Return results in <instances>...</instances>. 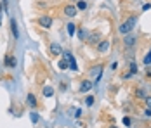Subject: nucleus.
Returning <instances> with one entry per match:
<instances>
[{"label": "nucleus", "mask_w": 151, "mask_h": 128, "mask_svg": "<svg viewBox=\"0 0 151 128\" xmlns=\"http://www.w3.org/2000/svg\"><path fill=\"white\" fill-rule=\"evenodd\" d=\"M136 21H137V19L134 17V16H132V17H129V19H127L125 23H122V24H120L118 31H120L122 35H129V33L132 31V28L136 26Z\"/></svg>", "instance_id": "1"}, {"label": "nucleus", "mask_w": 151, "mask_h": 128, "mask_svg": "<svg viewBox=\"0 0 151 128\" xmlns=\"http://www.w3.org/2000/svg\"><path fill=\"white\" fill-rule=\"evenodd\" d=\"M38 24L44 29L52 28V17H50V16H40V17H38Z\"/></svg>", "instance_id": "2"}, {"label": "nucleus", "mask_w": 151, "mask_h": 128, "mask_svg": "<svg viewBox=\"0 0 151 128\" xmlns=\"http://www.w3.org/2000/svg\"><path fill=\"white\" fill-rule=\"evenodd\" d=\"M63 14L66 16V17H75L76 14H78V9H76V5H66L64 9H63Z\"/></svg>", "instance_id": "3"}, {"label": "nucleus", "mask_w": 151, "mask_h": 128, "mask_svg": "<svg viewBox=\"0 0 151 128\" xmlns=\"http://www.w3.org/2000/svg\"><path fill=\"white\" fill-rule=\"evenodd\" d=\"M49 50H50V56H59L61 52H63V49H61L59 43H50Z\"/></svg>", "instance_id": "4"}, {"label": "nucleus", "mask_w": 151, "mask_h": 128, "mask_svg": "<svg viewBox=\"0 0 151 128\" xmlns=\"http://www.w3.org/2000/svg\"><path fill=\"white\" fill-rule=\"evenodd\" d=\"M137 42V36L136 35H129V36H125V47L127 49H130V47H134Z\"/></svg>", "instance_id": "5"}, {"label": "nucleus", "mask_w": 151, "mask_h": 128, "mask_svg": "<svg viewBox=\"0 0 151 128\" xmlns=\"http://www.w3.org/2000/svg\"><path fill=\"white\" fill-rule=\"evenodd\" d=\"M92 87H94V83H92V82H89V80H83V82H82V85H80V92H82V94H85V92H89V90H91Z\"/></svg>", "instance_id": "6"}, {"label": "nucleus", "mask_w": 151, "mask_h": 128, "mask_svg": "<svg viewBox=\"0 0 151 128\" xmlns=\"http://www.w3.org/2000/svg\"><path fill=\"white\" fill-rule=\"evenodd\" d=\"M5 66H7V68H14V66H16L14 56H11V54H9V56H5Z\"/></svg>", "instance_id": "7"}, {"label": "nucleus", "mask_w": 151, "mask_h": 128, "mask_svg": "<svg viewBox=\"0 0 151 128\" xmlns=\"http://www.w3.org/2000/svg\"><path fill=\"white\" fill-rule=\"evenodd\" d=\"M75 29H76L75 23H68V24H66V33H68L70 36H73V35H75Z\"/></svg>", "instance_id": "8"}, {"label": "nucleus", "mask_w": 151, "mask_h": 128, "mask_svg": "<svg viewBox=\"0 0 151 128\" xmlns=\"http://www.w3.org/2000/svg\"><path fill=\"white\" fill-rule=\"evenodd\" d=\"M11 31H12L14 38H17V36H19V31H17V23H16L14 19H11Z\"/></svg>", "instance_id": "9"}, {"label": "nucleus", "mask_w": 151, "mask_h": 128, "mask_svg": "<svg viewBox=\"0 0 151 128\" xmlns=\"http://www.w3.org/2000/svg\"><path fill=\"white\" fill-rule=\"evenodd\" d=\"M26 102H28V106H30V107H33V109L37 107V99H35V95H33V94H28V99H26Z\"/></svg>", "instance_id": "10"}, {"label": "nucleus", "mask_w": 151, "mask_h": 128, "mask_svg": "<svg viewBox=\"0 0 151 128\" xmlns=\"http://www.w3.org/2000/svg\"><path fill=\"white\" fill-rule=\"evenodd\" d=\"M58 68L63 69V71H66V69H70V62H68V61H64V59H61L59 62H58Z\"/></svg>", "instance_id": "11"}, {"label": "nucleus", "mask_w": 151, "mask_h": 128, "mask_svg": "<svg viewBox=\"0 0 151 128\" xmlns=\"http://www.w3.org/2000/svg\"><path fill=\"white\" fill-rule=\"evenodd\" d=\"M108 47H109V42H108V40H103V42L97 45V50H99V52H106Z\"/></svg>", "instance_id": "12"}, {"label": "nucleus", "mask_w": 151, "mask_h": 128, "mask_svg": "<svg viewBox=\"0 0 151 128\" xmlns=\"http://www.w3.org/2000/svg\"><path fill=\"white\" fill-rule=\"evenodd\" d=\"M54 95V88L52 87H44V97H52Z\"/></svg>", "instance_id": "13"}, {"label": "nucleus", "mask_w": 151, "mask_h": 128, "mask_svg": "<svg viewBox=\"0 0 151 128\" xmlns=\"http://www.w3.org/2000/svg\"><path fill=\"white\" fill-rule=\"evenodd\" d=\"M76 9H78V11H85V9H87V2H85V0H78V2H76Z\"/></svg>", "instance_id": "14"}, {"label": "nucleus", "mask_w": 151, "mask_h": 128, "mask_svg": "<svg viewBox=\"0 0 151 128\" xmlns=\"http://www.w3.org/2000/svg\"><path fill=\"white\" fill-rule=\"evenodd\" d=\"M68 62H70V68H71V71H78V66H76V62H75V57L71 56Z\"/></svg>", "instance_id": "15"}, {"label": "nucleus", "mask_w": 151, "mask_h": 128, "mask_svg": "<svg viewBox=\"0 0 151 128\" xmlns=\"http://www.w3.org/2000/svg\"><path fill=\"white\" fill-rule=\"evenodd\" d=\"M30 116H31V121H33V123H35V125H37V123H38V121H40V116H38V114L35 113V111H33V113H31Z\"/></svg>", "instance_id": "16"}, {"label": "nucleus", "mask_w": 151, "mask_h": 128, "mask_svg": "<svg viewBox=\"0 0 151 128\" xmlns=\"http://www.w3.org/2000/svg\"><path fill=\"white\" fill-rule=\"evenodd\" d=\"M142 62H144L146 66H150V64H151V49H150V52H148V56L142 59Z\"/></svg>", "instance_id": "17"}, {"label": "nucleus", "mask_w": 151, "mask_h": 128, "mask_svg": "<svg viewBox=\"0 0 151 128\" xmlns=\"http://www.w3.org/2000/svg\"><path fill=\"white\" fill-rule=\"evenodd\" d=\"M130 73H132V74H136L137 73V64L136 62H130Z\"/></svg>", "instance_id": "18"}, {"label": "nucleus", "mask_w": 151, "mask_h": 128, "mask_svg": "<svg viewBox=\"0 0 151 128\" xmlns=\"http://www.w3.org/2000/svg\"><path fill=\"white\" fill-rule=\"evenodd\" d=\"M85 104H87V106H92V104H94V97H92V95H89V97L85 99Z\"/></svg>", "instance_id": "19"}, {"label": "nucleus", "mask_w": 151, "mask_h": 128, "mask_svg": "<svg viewBox=\"0 0 151 128\" xmlns=\"http://www.w3.org/2000/svg\"><path fill=\"white\" fill-rule=\"evenodd\" d=\"M123 125L125 127H130V118L129 116H123Z\"/></svg>", "instance_id": "20"}, {"label": "nucleus", "mask_w": 151, "mask_h": 128, "mask_svg": "<svg viewBox=\"0 0 151 128\" xmlns=\"http://www.w3.org/2000/svg\"><path fill=\"white\" fill-rule=\"evenodd\" d=\"M70 57H71V52H63V59L64 61H70Z\"/></svg>", "instance_id": "21"}, {"label": "nucleus", "mask_w": 151, "mask_h": 128, "mask_svg": "<svg viewBox=\"0 0 151 128\" xmlns=\"http://www.w3.org/2000/svg\"><path fill=\"white\" fill-rule=\"evenodd\" d=\"M136 95L139 97V99H146V97H144V92H142V90H137V92H136Z\"/></svg>", "instance_id": "22"}, {"label": "nucleus", "mask_w": 151, "mask_h": 128, "mask_svg": "<svg viewBox=\"0 0 151 128\" xmlns=\"http://www.w3.org/2000/svg\"><path fill=\"white\" fill-rule=\"evenodd\" d=\"M144 116H146V118H151V109H150V107H146V109H144Z\"/></svg>", "instance_id": "23"}, {"label": "nucleus", "mask_w": 151, "mask_h": 128, "mask_svg": "<svg viewBox=\"0 0 151 128\" xmlns=\"http://www.w3.org/2000/svg\"><path fill=\"white\" fill-rule=\"evenodd\" d=\"M78 36L83 40V36H85V31H83V29H78Z\"/></svg>", "instance_id": "24"}, {"label": "nucleus", "mask_w": 151, "mask_h": 128, "mask_svg": "<svg viewBox=\"0 0 151 128\" xmlns=\"http://www.w3.org/2000/svg\"><path fill=\"white\" fill-rule=\"evenodd\" d=\"M144 100H146V106H148V107L151 109V97H146Z\"/></svg>", "instance_id": "25"}, {"label": "nucleus", "mask_w": 151, "mask_h": 128, "mask_svg": "<svg viewBox=\"0 0 151 128\" xmlns=\"http://www.w3.org/2000/svg\"><path fill=\"white\" fill-rule=\"evenodd\" d=\"M75 116H76V118H80V116H82V109H76V113H75Z\"/></svg>", "instance_id": "26"}, {"label": "nucleus", "mask_w": 151, "mask_h": 128, "mask_svg": "<svg viewBox=\"0 0 151 128\" xmlns=\"http://www.w3.org/2000/svg\"><path fill=\"white\" fill-rule=\"evenodd\" d=\"M150 9H151V5H150V4H146V5L142 7V11H150Z\"/></svg>", "instance_id": "27"}, {"label": "nucleus", "mask_w": 151, "mask_h": 128, "mask_svg": "<svg viewBox=\"0 0 151 128\" xmlns=\"http://www.w3.org/2000/svg\"><path fill=\"white\" fill-rule=\"evenodd\" d=\"M146 76H151V68H148V69H146Z\"/></svg>", "instance_id": "28"}, {"label": "nucleus", "mask_w": 151, "mask_h": 128, "mask_svg": "<svg viewBox=\"0 0 151 128\" xmlns=\"http://www.w3.org/2000/svg\"><path fill=\"white\" fill-rule=\"evenodd\" d=\"M109 128H118V127H115V125H111V127H109Z\"/></svg>", "instance_id": "29"}]
</instances>
